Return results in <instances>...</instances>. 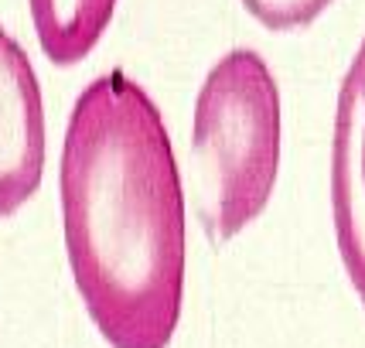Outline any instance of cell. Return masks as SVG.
Segmentation results:
<instances>
[{
	"mask_svg": "<svg viewBox=\"0 0 365 348\" xmlns=\"http://www.w3.org/2000/svg\"><path fill=\"white\" fill-rule=\"evenodd\" d=\"M331 225L345 277L365 307V38L345 68L334 103Z\"/></svg>",
	"mask_w": 365,
	"mask_h": 348,
	"instance_id": "obj_3",
	"label": "cell"
},
{
	"mask_svg": "<svg viewBox=\"0 0 365 348\" xmlns=\"http://www.w3.org/2000/svg\"><path fill=\"white\" fill-rule=\"evenodd\" d=\"M72 280L110 348H168L185 304V188L158 103L106 72L79 93L58 160Z\"/></svg>",
	"mask_w": 365,
	"mask_h": 348,
	"instance_id": "obj_1",
	"label": "cell"
},
{
	"mask_svg": "<svg viewBox=\"0 0 365 348\" xmlns=\"http://www.w3.org/2000/svg\"><path fill=\"white\" fill-rule=\"evenodd\" d=\"M34 34L58 68L86 62L110 28L116 0H28Z\"/></svg>",
	"mask_w": 365,
	"mask_h": 348,
	"instance_id": "obj_5",
	"label": "cell"
},
{
	"mask_svg": "<svg viewBox=\"0 0 365 348\" xmlns=\"http://www.w3.org/2000/svg\"><path fill=\"white\" fill-rule=\"evenodd\" d=\"M284 113L263 55L225 51L195 99L185 205L212 242L236 239L270 205L280 171Z\"/></svg>",
	"mask_w": 365,
	"mask_h": 348,
	"instance_id": "obj_2",
	"label": "cell"
},
{
	"mask_svg": "<svg viewBox=\"0 0 365 348\" xmlns=\"http://www.w3.org/2000/svg\"><path fill=\"white\" fill-rule=\"evenodd\" d=\"M334 0H242L246 14L270 31H301L314 24Z\"/></svg>",
	"mask_w": 365,
	"mask_h": 348,
	"instance_id": "obj_6",
	"label": "cell"
},
{
	"mask_svg": "<svg viewBox=\"0 0 365 348\" xmlns=\"http://www.w3.org/2000/svg\"><path fill=\"white\" fill-rule=\"evenodd\" d=\"M45 174V103L31 58L0 28V219L31 202Z\"/></svg>",
	"mask_w": 365,
	"mask_h": 348,
	"instance_id": "obj_4",
	"label": "cell"
}]
</instances>
